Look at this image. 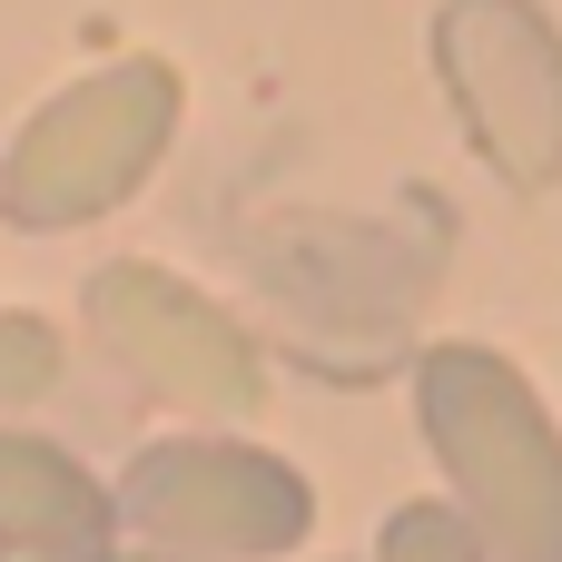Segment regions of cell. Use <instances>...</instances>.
<instances>
[{
    "mask_svg": "<svg viewBox=\"0 0 562 562\" xmlns=\"http://www.w3.org/2000/svg\"><path fill=\"white\" fill-rule=\"evenodd\" d=\"M415 425L445 464L454 514L494 562H562V425L533 375L494 346H425L415 356Z\"/></svg>",
    "mask_w": 562,
    "mask_h": 562,
    "instance_id": "1",
    "label": "cell"
},
{
    "mask_svg": "<svg viewBox=\"0 0 562 562\" xmlns=\"http://www.w3.org/2000/svg\"><path fill=\"white\" fill-rule=\"evenodd\" d=\"M178 138V69L168 59H119L79 89H59L20 138H10V168H0V217L30 227V237H59V227H89L109 217Z\"/></svg>",
    "mask_w": 562,
    "mask_h": 562,
    "instance_id": "2",
    "label": "cell"
},
{
    "mask_svg": "<svg viewBox=\"0 0 562 562\" xmlns=\"http://www.w3.org/2000/svg\"><path fill=\"white\" fill-rule=\"evenodd\" d=\"M119 524L158 553H198V562H277L316 533V494L286 454L237 445V435H168L138 445L128 474L109 484Z\"/></svg>",
    "mask_w": 562,
    "mask_h": 562,
    "instance_id": "3",
    "label": "cell"
},
{
    "mask_svg": "<svg viewBox=\"0 0 562 562\" xmlns=\"http://www.w3.org/2000/svg\"><path fill=\"white\" fill-rule=\"evenodd\" d=\"M79 316H89V346H99L138 395H158V405H178V415L237 425V415L267 405V356H257V336H247L217 296L178 286L168 267H138V257L99 267V277L79 286Z\"/></svg>",
    "mask_w": 562,
    "mask_h": 562,
    "instance_id": "4",
    "label": "cell"
},
{
    "mask_svg": "<svg viewBox=\"0 0 562 562\" xmlns=\"http://www.w3.org/2000/svg\"><path fill=\"white\" fill-rule=\"evenodd\" d=\"M435 69L474 138V158L543 198L562 178V30L533 0H445L435 10Z\"/></svg>",
    "mask_w": 562,
    "mask_h": 562,
    "instance_id": "5",
    "label": "cell"
},
{
    "mask_svg": "<svg viewBox=\"0 0 562 562\" xmlns=\"http://www.w3.org/2000/svg\"><path fill=\"white\" fill-rule=\"evenodd\" d=\"M0 553H20V562L119 553V494L79 454H59L49 435H10L0 425Z\"/></svg>",
    "mask_w": 562,
    "mask_h": 562,
    "instance_id": "6",
    "label": "cell"
},
{
    "mask_svg": "<svg viewBox=\"0 0 562 562\" xmlns=\"http://www.w3.org/2000/svg\"><path fill=\"white\" fill-rule=\"evenodd\" d=\"M375 562H494V553L454 504H395L375 533Z\"/></svg>",
    "mask_w": 562,
    "mask_h": 562,
    "instance_id": "7",
    "label": "cell"
},
{
    "mask_svg": "<svg viewBox=\"0 0 562 562\" xmlns=\"http://www.w3.org/2000/svg\"><path fill=\"white\" fill-rule=\"evenodd\" d=\"M59 385V336L40 316H0V405H30Z\"/></svg>",
    "mask_w": 562,
    "mask_h": 562,
    "instance_id": "8",
    "label": "cell"
},
{
    "mask_svg": "<svg viewBox=\"0 0 562 562\" xmlns=\"http://www.w3.org/2000/svg\"><path fill=\"white\" fill-rule=\"evenodd\" d=\"M99 562H198V553H158V543H119V553H99Z\"/></svg>",
    "mask_w": 562,
    "mask_h": 562,
    "instance_id": "9",
    "label": "cell"
}]
</instances>
